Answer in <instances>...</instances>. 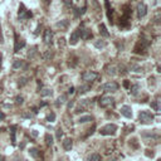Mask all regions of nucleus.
Instances as JSON below:
<instances>
[{
  "label": "nucleus",
  "instance_id": "obj_35",
  "mask_svg": "<svg viewBox=\"0 0 161 161\" xmlns=\"http://www.w3.org/2000/svg\"><path fill=\"white\" fill-rule=\"evenodd\" d=\"M4 118H5V115L3 112H0V120H4Z\"/></svg>",
  "mask_w": 161,
  "mask_h": 161
},
{
  "label": "nucleus",
  "instance_id": "obj_6",
  "mask_svg": "<svg viewBox=\"0 0 161 161\" xmlns=\"http://www.w3.org/2000/svg\"><path fill=\"white\" fill-rule=\"evenodd\" d=\"M98 78V74L96 73V72H91V71H88V72H84L83 74H82V79L86 81V82H93L96 81Z\"/></svg>",
  "mask_w": 161,
  "mask_h": 161
},
{
  "label": "nucleus",
  "instance_id": "obj_8",
  "mask_svg": "<svg viewBox=\"0 0 161 161\" xmlns=\"http://www.w3.org/2000/svg\"><path fill=\"white\" fill-rule=\"evenodd\" d=\"M52 39H53V32L50 29H46L43 34V40L46 44H52Z\"/></svg>",
  "mask_w": 161,
  "mask_h": 161
},
{
  "label": "nucleus",
  "instance_id": "obj_33",
  "mask_svg": "<svg viewBox=\"0 0 161 161\" xmlns=\"http://www.w3.org/2000/svg\"><path fill=\"white\" fill-rule=\"evenodd\" d=\"M94 130H96V126L93 125V126H92V128L90 130V132H88V135H92V133H93V131H94Z\"/></svg>",
  "mask_w": 161,
  "mask_h": 161
},
{
  "label": "nucleus",
  "instance_id": "obj_18",
  "mask_svg": "<svg viewBox=\"0 0 161 161\" xmlns=\"http://www.w3.org/2000/svg\"><path fill=\"white\" fill-rule=\"evenodd\" d=\"M29 154H30V156H33V157H38L39 155H40V152H39V150L38 149H30L29 150Z\"/></svg>",
  "mask_w": 161,
  "mask_h": 161
},
{
  "label": "nucleus",
  "instance_id": "obj_19",
  "mask_svg": "<svg viewBox=\"0 0 161 161\" xmlns=\"http://www.w3.org/2000/svg\"><path fill=\"white\" fill-rule=\"evenodd\" d=\"M106 6H107V15H108V19H109V22L112 20V9L109 8V1L108 0H106Z\"/></svg>",
  "mask_w": 161,
  "mask_h": 161
},
{
  "label": "nucleus",
  "instance_id": "obj_15",
  "mask_svg": "<svg viewBox=\"0 0 161 161\" xmlns=\"http://www.w3.org/2000/svg\"><path fill=\"white\" fill-rule=\"evenodd\" d=\"M87 160L88 161H101V155L100 154H91Z\"/></svg>",
  "mask_w": 161,
  "mask_h": 161
},
{
  "label": "nucleus",
  "instance_id": "obj_38",
  "mask_svg": "<svg viewBox=\"0 0 161 161\" xmlns=\"http://www.w3.org/2000/svg\"><path fill=\"white\" fill-rule=\"evenodd\" d=\"M40 161H43V160H40Z\"/></svg>",
  "mask_w": 161,
  "mask_h": 161
},
{
  "label": "nucleus",
  "instance_id": "obj_25",
  "mask_svg": "<svg viewBox=\"0 0 161 161\" xmlns=\"http://www.w3.org/2000/svg\"><path fill=\"white\" fill-rule=\"evenodd\" d=\"M151 107L155 109V111H159V101H154V102H151Z\"/></svg>",
  "mask_w": 161,
  "mask_h": 161
},
{
  "label": "nucleus",
  "instance_id": "obj_9",
  "mask_svg": "<svg viewBox=\"0 0 161 161\" xmlns=\"http://www.w3.org/2000/svg\"><path fill=\"white\" fill-rule=\"evenodd\" d=\"M150 44V42L147 39H140V42L137 43V46L135 47V52L136 53H140V49H146L147 48V46Z\"/></svg>",
  "mask_w": 161,
  "mask_h": 161
},
{
  "label": "nucleus",
  "instance_id": "obj_13",
  "mask_svg": "<svg viewBox=\"0 0 161 161\" xmlns=\"http://www.w3.org/2000/svg\"><path fill=\"white\" fill-rule=\"evenodd\" d=\"M72 147H73V140L69 139V137L64 140L63 141V149L66 150V151H71Z\"/></svg>",
  "mask_w": 161,
  "mask_h": 161
},
{
  "label": "nucleus",
  "instance_id": "obj_1",
  "mask_svg": "<svg viewBox=\"0 0 161 161\" xmlns=\"http://www.w3.org/2000/svg\"><path fill=\"white\" fill-rule=\"evenodd\" d=\"M116 131H117V126L113 125V123H108V125H106L101 128L100 132L103 136H109V135H115Z\"/></svg>",
  "mask_w": 161,
  "mask_h": 161
},
{
  "label": "nucleus",
  "instance_id": "obj_20",
  "mask_svg": "<svg viewBox=\"0 0 161 161\" xmlns=\"http://www.w3.org/2000/svg\"><path fill=\"white\" fill-rule=\"evenodd\" d=\"M15 128L16 126H12V128H10V132H12V142L15 143Z\"/></svg>",
  "mask_w": 161,
  "mask_h": 161
},
{
  "label": "nucleus",
  "instance_id": "obj_12",
  "mask_svg": "<svg viewBox=\"0 0 161 161\" xmlns=\"http://www.w3.org/2000/svg\"><path fill=\"white\" fill-rule=\"evenodd\" d=\"M121 113L127 118H131L132 117V111H131V107L130 106H122L121 107Z\"/></svg>",
  "mask_w": 161,
  "mask_h": 161
},
{
  "label": "nucleus",
  "instance_id": "obj_16",
  "mask_svg": "<svg viewBox=\"0 0 161 161\" xmlns=\"http://www.w3.org/2000/svg\"><path fill=\"white\" fill-rule=\"evenodd\" d=\"M22 67H23V60L15 59L14 60V64H13V68H14V69H20Z\"/></svg>",
  "mask_w": 161,
  "mask_h": 161
},
{
  "label": "nucleus",
  "instance_id": "obj_11",
  "mask_svg": "<svg viewBox=\"0 0 161 161\" xmlns=\"http://www.w3.org/2000/svg\"><path fill=\"white\" fill-rule=\"evenodd\" d=\"M25 47V40L19 38L18 35H15V46H14V52H19L22 48Z\"/></svg>",
  "mask_w": 161,
  "mask_h": 161
},
{
  "label": "nucleus",
  "instance_id": "obj_4",
  "mask_svg": "<svg viewBox=\"0 0 161 161\" xmlns=\"http://www.w3.org/2000/svg\"><path fill=\"white\" fill-rule=\"evenodd\" d=\"M113 103H115V100L111 97V96H103V97H101V100H100L101 107H111Z\"/></svg>",
  "mask_w": 161,
  "mask_h": 161
},
{
  "label": "nucleus",
  "instance_id": "obj_32",
  "mask_svg": "<svg viewBox=\"0 0 161 161\" xmlns=\"http://www.w3.org/2000/svg\"><path fill=\"white\" fill-rule=\"evenodd\" d=\"M63 3H64L66 5H68V6L72 5V0H63Z\"/></svg>",
  "mask_w": 161,
  "mask_h": 161
},
{
  "label": "nucleus",
  "instance_id": "obj_2",
  "mask_svg": "<svg viewBox=\"0 0 161 161\" xmlns=\"http://www.w3.org/2000/svg\"><path fill=\"white\" fill-rule=\"evenodd\" d=\"M139 121L141 123H150L154 121V115L150 111H141L139 115Z\"/></svg>",
  "mask_w": 161,
  "mask_h": 161
},
{
  "label": "nucleus",
  "instance_id": "obj_5",
  "mask_svg": "<svg viewBox=\"0 0 161 161\" xmlns=\"http://www.w3.org/2000/svg\"><path fill=\"white\" fill-rule=\"evenodd\" d=\"M18 16H19V19H22V20L29 19V18H32V12H29V10H26L25 8H24V5L22 4V5H20V8H19Z\"/></svg>",
  "mask_w": 161,
  "mask_h": 161
},
{
  "label": "nucleus",
  "instance_id": "obj_30",
  "mask_svg": "<svg viewBox=\"0 0 161 161\" xmlns=\"http://www.w3.org/2000/svg\"><path fill=\"white\" fill-rule=\"evenodd\" d=\"M23 97H19V96H18V97H16V105H22L23 103Z\"/></svg>",
  "mask_w": 161,
  "mask_h": 161
},
{
  "label": "nucleus",
  "instance_id": "obj_36",
  "mask_svg": "<svg viewBox=\"0 0 161 161\" xmlns=\"http://www.w3.org/2000/svg\"><path fill=\"white\" fill-rule=\"evenodd\" d=\"M69 93H71V94H72V93H74V88H73V87H71V88H69Z\"/></svg>",
  "mask_w": 161,
  "mask_h": 161
},
{
  "label": "nucleus",
  "instance_id": "obj_21",
  "mask_svg": "<svg viewBox=\"0 0 161 161\" xmlns=\"http://www.w3.org/2000/svg\"><path fill=\"white\" fill-rule=\"evenodd\" d=\"M88 90H91V86L90 84L81 86V87H79V92H81V93H84V92H87Z\"/></svg>",
  "mask_w": 161,
  "mask_h": 161
},
{
  "label": "nucleus",
  "instance_id": "obj_23",
  "mask_svg": "<svg viewBox=\"0 0 161 161\" xmlns=\"http://www.w3.org/2000/svg\"><path fill=\"white\" fill-rule=\"evenodd\" d=\"M52 94V90H48V88H46V90H43L42 92H40V96H50Z\"/></svg>",
  "mask_w": 161,
  "mask_h": 161
},
{
  "label": "nucleus",
  "instance_id": "obj_3",
  "mask_svg": "<svg viewBox=\"0 0 161 161\" xmlns=\"http://www.w3.org/2000/svg\"><path fill=\"white\" fill-rule=\"evenodd\" d=\"M100 90L105 91V92H116L118 90V84L116 82H108V83H105L100 87Z\"/></svg>",
  "mask_w": 161,
  "mask_h": 161
},
{
  "label": "nucleus",
  "instance_id": "obj_7",
  "mask_svg": "<svg viewBox=\"0 0 161 161\" xmlns=\"http://www.w3.org/2000/svg\"><path fill=\"white\" fill-rule=\"evenodd\" d=\"M79 38H81V28H78L71 34L69 43L72 44V46H74V44H77V42L79 40Z\"/></svg>",
  "mask_w": 161,
  "mask_h": 161
},
{
  "label": "nucleus",
  "instance_id": "obj_14",
  "mask_svg": "<svg viewBox=\"0 0 161 161\" xmlns=\"http://www.w3.org/2000/svg\"><path fill=\"white\" fill-rule=\"evenodd\" d=\"M100 34H101L102 37H106V38H107V37H109V33L107 32V29H106L105 24H101V25H100Z\"/></svg>",
  "mask_w": 161,
  "mask_h": 161
},
{
  "label": "nucleus",
  "instance_id": "obj_17",
  "mask_svg": "<svg viewBox=\"0 0 161 161\" xmlns=\"http://www.w3.org/2000/svg\"><path fill=\"white\" fill-rule=\"evenodd\" d=\"M88 121H92V116H82V117H79V120H78V122L79 123H84V122H88Z\"/></svg>",
  "mask_w": 161,
  "mask_h": 161
},
{
  "label": "nucleus",
  "instance_id": "obj_26",
  "mask_svg": "<svg viewBox=\"0 0 161 161\" xmlns=\"http://www.w3.org/2000/svg\"><path fill=\"white\" fill-rule=\"evenodd\" d=\"M94 46H96V48L101 49V48H103V47L106 46V43H105V42H96V43H94Z\"/></svg>",
  "mask_w": 161,
  "mask_h": 161
},
{
  "label": "nucleus",
  "instance_id": "obj_27",
  "mask_svg": "<svg viewBox=\"0 0 161 161\" xmlns=\"http://www.w3.org/2000/svg\"><path fill=\"white\" fill-rule=\"evenodd\" d=\"M57 140H60V137L63 136V131H62V128H58L57 130Z\"/></svg>",
  "mask_w": 161,
  "mask_h": 161
},
{
  "label": "nucleus",
  "instance_id": "obj_24",
  "mask_svg": "<svg viewBox=\"0 0 161 161\" xmlns=\"http://www.w3.org/2000/svg\"><path fill=\"white\" fill-rule=\"evenodd\" d=\"M66 101H67V96H66V94H62L60 97L58 98V105H59V103H60V105H62V103H64Z\"/></svg>",
  "mask_w": 161,
  "mask_h": 161
},
{
  "label": "nucleus",
  "instance_id": "obj_28",
  "mask_svg": "<svg viewBox=\"0 0 161 161\" xmlns=\"http://www.w3.org/2000/svg\"><path fill=\"white\" fill-rule=\"evenodd\" d=\"M54 120H56V115L54 113H50L49 116H48V121H50V122H53Z\"/></svg>",
  "mask_w": 161,
  "mask_h": 161
},
{
  "label": "nucleus",
  "instance_id": "obj_31",
  "mask_svg": "<svg viewBox=\"0 0 161 161\" xmlns=\"http://www.w3.org/2000/svg\"><path fill=\"white\" fill-rule=\"evenodd\" d=\"M0 43H4V38H3V32H1V26H0Z\"/></svg>",
  "mask_w": 161,
  "mask_h": 161
},
{
  "label": "nucleus",
  "instance_id": "obj_10",
  "mask_svg": "<svg viewBox=\"0 0 161 161\" xmlns=\"http://www.w3.org/2000/svg\"><path fill=\"white\" fill-rule=\"evenodd\" d=\"M146 13H147L146 5L143 4V3H139L137 4V16L141 19V18H143V16L146 15Z\"/></svg>",
  "mask_w": 161,
  "mask_h": 161
},
{
  "label": "nucleus",
  "instance_id": "obj_34",
  "mask_svg": "<svg viewBox=\"0 0 161 161\" xmlns=\"http://www.w3.org/2000/svg\"><path fill=\"white\" fill-rule=\"evenodd\" d=\"M123 86H125L126 88H128V87H130V83H128L127 81H125V82H123Z\"/></svg>",
  "mask_w": 161,
  "mask_h": 161
},
{
  "label": "nucleus",
  "instance_id": "obj_37",
  "mask_svg": "<svg viewBox=\"0 0 161 161\" xmlns=\"http://www.w3.org/2000/svg\"><path fill=\"white\" fill-rule=\"evenodd\" d=\"M1 59H3V56H1V53H0V64H1Z\"/></svg>",
  "mask_w": 161,
  "mask_h": 161
},
{
  "label": "nucleus",
  "instance_id": "obj_29",
  "mask_svg": "<svg viewBox=\"0 0 161 161\" xmlns=\"http://www.w3.org/2000/svg\"><path fill=\"white\" fill-rule=\"evenodd\" d=\"M137 90H139V84H135L132 87V94H136L137 93Z\"/></svg>",
  "mask_w": 161,
  "mask_h": 161
},
{
  "label": "nucleus",
  "instance_id": "obj_22",
  "mask_svg": "<svg viewBox=\"0 0 161 161\" xmlns=\"http://www.w3.org/2000/svg\"><path fill=\"white\" fill-rule=\"evenodd\" d=\"M46 141H47V145L48 146H50L53 143V137L49 135V133H47V135H46Z\"/></svg>",
  "mask_w": 161,
  "mask_h": 161
}]
</instances>
